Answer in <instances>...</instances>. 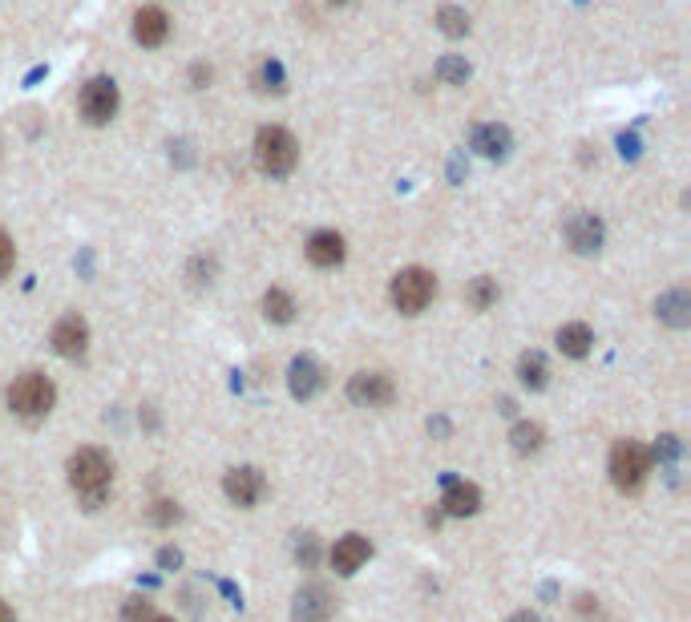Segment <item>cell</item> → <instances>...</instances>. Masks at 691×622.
<instances>
[{
    "mask_svg": "<svg viewBox=\"0 0 691 622\" xmlns=\"http://www.w3.org/2000/svg\"><path fill=\"white\" fill-rule=\"evenodd\" d=\"M295 162H300V142H295L283 126H267V130H259V138H255V166H259L267 178H283V174H291Z\"/></svg>",
    "mask_w": 691,
    "mask_h": 622,
    "instance_id": "obj_1",
    "label": "cell"
},
{
    "mask_svg": "<svg viewBox=\"0 0 691 622\" xmlns=\"http://www.w3.org/2000/svg\"><path fill=\"white\" fill-rule=\"evenodd\" d=\"M110 473H114V465H110V457L102 449H77L69 457V481L89 501H102V493L110 489Z\"/></svg>",
    "mask_w": 691,
    "mask_h": 622,
    "instance_id": "obj_2",
    "label": "cell"
},
{
    "mask_svg": "<svg viewBox=\"0 0 691 622\" xmlns=\"http://www.w3.org/2000/svg\"><path fill=\"white\" fill-rule=\"evenodd\" d=\"M437 295V279L425 267H405L397 279H392V307L401 316H421V311L433 303Z\"/></svg>",
    "mask_w": 691,
    "mask_h": 622,
    "instance_id": "obj_3",
    "label": "cell"
},
{
    "mask_svg": "<svg viewBox=\"0 0 691 622\" xmlns=\"http://www.w3.org/2000/svg\"><path fill=\"white\" fill-rule=\"evenodd\" d=\"M53 400H57V388H53V380L41 376V372H25V376L9 388V404H13L17 417H25V421L45 417V412L53 408Z\"/></svg>",
    "mask_w": 691,
    "mask_h": 622,
    "instance_id": "obj_4",
    "label": "cell"
},
{
    "mask_svg": "<svg viewBox=\"0 0 691 622\" xmlns=\"http://www.w3.org/2000/svg\"><path fill=\"white\" fill-rule=\"evenodd\" d=\"M651 473V453L639 441H619L611 449V477L619 489H639Z\"/></svg>",
    "mask_w": 691,
    "mask_h": 622,
    "instance_id": "obj_5",
    "label": "cell"
},
{
    "mask_svg": "<svg viewBox=\"0 0 691 622\" xmlns=\"http://www.w3.org/2000/svg\"><path fill=\"white\" fill-rule=\"evenodd\" d=\"M81 114L85 122L93 126H106L114 114H118V85L110 77H93L85 89H81Z\"/></svg>",
    "mask_w": 691,
    "mask_h": 622,
    "instance_id": "obj_6",
    "label": "cell"
},
{
    "mask_svg": "<svg viewBox=\"0 0 691 622\" xmlns=\"http://www.w3.org/2000/svg\"><path fill=\"white\" fill-rule=\"evenodd\" d=\"M53 348H57V356H65V360L85 356V348H89V328H85V320H81V316H61V320L53 324Z\"/></svg>",
    "mask_w": 691,
    "mask_h": 622,
    "instance_id": "obj_7",
    "label": "cell"
},
{
    "mask_svg": "<svg viewBox=\"0 0 691 622\" xmlns=\"http://www.w3.org/2000/svg\"><path fill=\"white\" fill-rule=\"evenodd\" d=\"M348 396H352L356 404L376 408V404H388L392 396H397V388H392V380H388L384 372H356L352 384H348Z\"/></svg>",
    "mask_w": 691,
    "mask_h": 622,
    "instance_id": "obj_8",
    "label": "cell"
},
{
    "mask_svg": "<svg viewBox=\"0 0 691 622\" xmlns=\"http://www.w3.org/2000/svg\"><path fill=\"white\" fill-rule=\"evenodd\" d=\"M368 554H372V546H368V538H360V534H348V538H340L336 546H332V570L336 574H356L364 562H368Z\"/></svg>",
    "mask_w": 691,
    "mask_h": 622,
    "instance_id": "obj_9",
    "label": "cell"
},
{
    "mask_svg": "<svg viewBox=\"0 0 691 622\" xmlns=\"http://www.w3.org/2000/svg\"><path fill=\"white\" fill-rule=\"evenodd\" d=\"M566 239L578 255H590V251H599L603 247V223L595 215H574L570 227H566Z\"/></svg>",
    "mask_w": 691,
    "mask_h": 622,
    "instance_id": "obj_10",
    "label": "cell"
},
{
    "mask_svg": "<svg viewBox=\"0 0 691 622\" xmlns=\"http://www.w3.org/2000/svg\"><path fill=\"white\" fill-rule=\"evenodd\" d=\"M170 37V17L162 9H142L134 17V41L146 45V49H158L162 41Z\"/></svg>",
    "mask_w": 691,
    "mask_h": 622,
    "instance_id": "obj_11",
    "label": "cell"
},
{
    "mask_svg": "<svg viewBox=\"0 0 691 622\" xmlns=\"http://www.w3.org/2000/svg\"><path fill=\"white\" fill-rule=\"evenodd\" d=\"M291 396H300V400H308V396H316L320 392V384H324V372H320V364L312 360V356H300V360H291Z\"/></svg>",
    "mask_w": 691,
    "mask_h": 622,
    "instance_id": "obj_12",
    "label": "cell"
},
{
    "mask_svg": "<svg viewBox=\"0 0 691 622\" xmlns=\"http://www.w3.org/2000/svg\"><path fill=\"white\" fill-rule=\"evenodd\" d=\"M223 489H227V497L235 505H255L259 493H263V477L255 469H231L227 481H223Z\"/></svg>",
    "mask_w": 691,
    "mask_h": 622,
    "instance_id": "obj_13",
    "label": "cell"
},
{
    "mask_svg": "<svg viewBox=\"0 0 691 622\" xmlns=\"http://www.w3.org/2000/svg\"><path fill=\"white\" fill-rule=\"evenodd\" d=\"M308 259H312L316 267H336V263H344V239H340L336 231H316V235L308 239Z\"/></svg>",
    "mask_w": 691,
    "mask_h": 622,
    "instance_id": "obj_14",
    "label": "cell"
},
{
    "mask_svg": "<svg viewBox=\"0 0 691 622\" xmlns=\"http://www.w3.org/2000/svg\"><path fill=\"white\" fill-rule=\"evenodd\" d=\"M328 614H332V598L324 586H308L295 598V622H324Z\"/></svg>",
    "mask_w": 691,
    "mask_h": 622,
    "instance_id": "obj_15",
    "label": "cell"
},
{
    "mask_svg": "<svg viewBox=\"0 0 691 622\" xmlns=\"http://www.w3.org/2000/svg\"><path fill=\"white\" fill-rule=\"evenodd\" d=\"M655 316H659L663 324H671V328H687V324H691V295H687V291H667V295H659Z\"/></svg>",
    "mask_w": 691,
    "mask_h": 622,
    "instance_id": "obj_16",
    "label": "cell"
},
{
    "mask_svg": "<svg viewBox=\"0 0 691 622\" xmlns=\"http://www.w3.org/2000/svg\"><path fill=\"white\" fill-rule=\"evenodd\" d=\"M473 150L481 154V158H502L506 150H510V130L506 126H477L473 130Z\"/></svg>",
    "mask_w": 691,
    "mask_h": 622,
    "instance_id": "obj_17",
    "label": "cell"
},
{
    "mask_svg": "<svg viewBox=\"0 0 691 622\" xmlns=\"http://www.w3.org/2000/svg\"><path fill=\"white\" fill-rule=\"evenodd\" d=\"M445 513H453V517H469V513H477V505H481V493L473 489V485H465V481H453L449 489H445Z\"/></svg>",
    "mask_w": 691,
    "mask_h": 622,
    "instance_id": "obj_18",
    "label": "cell"
},
{
    "mask_svg": "<svg viewBox=\"0 0 691 622\" xmlns=\"http://www.w3.org/2000/svg\"><path fill=\"white\" fill-rule=\"evenodd\" d=\"M590 344H595V336H590L586 324H566V328H558V348H562V356L582 360V356L590 352Z\"/></svg>",
    "mask_w": 691,
    "mask_h": 622,
    "instance_id": "obj_19",
    "label": "cell"
},
{
    "mask_svg": "<svg viewBox=\"0 0 691 622\" xmlns=\"http://www.w3.org/2000/svg\"><path fill=\"white\" fill-rule=\"evenodd\" d=\"M263 316H267L271 324H291L295 303H291V295H287L283 287H271V291L263 295Z\"/></svg>",
    "mask_w": 691,
    "mask_h": 622,
    "instance_id": "obj_20",
    "label": "cell"
},
{
    "mask_svg": "<svg viewBox=\"0 0 691 622\" xmlns=\"http://www.w3.org/2000/svg\"><path fill=\"white\" fill-rule=\"evenodd\" d=\"M518 376H522V384H526V388H542V384H546V376H550L546 356H542V352H526V356L518 360Z\"/></svg>",
    "mask_w": 691,
    "mask_h": 622,
    "instance_id": "obj_21",
    "label": "cell"
},
{
    "mask_svg": "<svg viewBox=\"0 0 691 622\" xmlns=\"http://www.w3.org/2000/svg\"><path fill=\"white\" fill-rule=\"evenodd\" d=\"M437 25H441V33H445V37H465V33H469V13H461V9L445 5V9L437 13Z\"/></svg>",
    "mask_w": 691,
    "mask_h": 622,
    "instance_id": "obj_22",
    "label": "cell"
},
{
    "mask_svg": "<svg viewBox=\"0 0 691 622\" xmlns=\"http://www.w3.org/2000/svg\"><path fill=\"white\" fill-rule=\"evenodd\" d=\"M469 303H473L477 311L493 307V303H498V283H493V279H473V287H469Z\"/></svg>",
    "mask_w": 691,
    "mask_h": 622,
    "instance_id": "obj_23",
    "label": "cell"
},
{
    "mask_svg": "<svg viewBox=\"0 0 691 622\" xmlns=\"http://www.w3.org/2000/svg\"><path fill=\"white\" fill-rule=\"evenodd\" d=\"M437 77H441L445 85H465V77H469V65H465L461 57H445V61L437 65Z\"/></svg>",
    "mask_w": 691,
    "mask_h": 622,
    "instance_id": "obj_24",
    "label": "cell"
},
{
    "mask_svg": "<svg viewBox=\"0 0 691 622\" xmlns=\"http://www.w3.org/2000/svg\"><path fill=\"white\" fill-rule=\"evenodd\" d=\"M514 449H518V453L542 449V429H538V425H518V429H514Z\"/></svg>",
    "mask_w": 691,
    "mask_h": 622,
    "instance_id": "obj_25",
    "label": "cell"
},
{
    "mask_svg": "<svg viewBox=\"0 0 691 622\" xmlns=\"http://www.w3.org/2000/svg\"><path fill=\"white\" fill-rule=\"evenodd\" d=\"M122 618H126V622H150V618H154V610H150V602H146V598H130V602H126V610H122Z\"/></svg>",
    "mask_w": 691,
    "mask_h": 622,
    "instance_id": "obj_26",
    "label": "cell"
},
{
    "mask_svg": "<svg viewBox=\"0 0 691 622\" xmlns=\"http://www.w3.org/2000/svg\"><path fill=\"white\" fill-rule=\"evenodd\" d=\"M13 263H17V247H13V239L5 231H0V279L13 271Z\"/></svg>",
    "mask_w": 691,
    "mask_h": 622,
    "instance_id": "obj_27",
    "label": "cell"
},
{
    "mask_svg": "<svg viewBox=\"0 0 691 622\" xmlns=\"http://www.w3.org/2000/svg\"><path fill=\"white\" fill-rule=\"evenodd\" d=\"M150 517H154L158 526H170V522H178V505H174V501H158V505L150 509Z\"/></svg>",
    "mask_w": 691,
    "mask_h": 622,
    "instance_id": "obj_28",
    "label": "cell"
},
{
    "mask_svg": "<svg viewBox=\"0 0 691 622\" xmlns=\"http://www.w3.org/2000/svg\"><path fill=\"white\" fill-rule=\"evenodd\" d=\"M190 77H194V85H199V89H203V85L211 81V69H203V65H194V73H190Z\"/></svg>",
    "mask_w": 691,
    "mask_h": 622,
    "instance_id": "obj_29",
    "label": "cell"
},
{
    "mask_svg": "<svg viewBox=\"0 0 691 622\" xmlns=\"http://www.w3.org/2000/svg\"><path fill=\"white\" fill-rule=\"evenodd\" d=\"M0 622H17V618H13V610H9L5 602H0Z\"/></svg>",
    "mask_w": 691,
    "mask_h": 622,
    "instance_id": "obj_30",
    "label": "cell"
},
{
    "mask_svg": "<svg viewBox=\"0 0 691 622\" xmlns=\"http://www.w3.org/2000/svg\"><path fill=\"white\" fill-rule=\"evenodd\" d=\"M510 622H542V618H538V614H514Z\"/></svg>",
    "mask_w": 691,
    "mask_h": 622,
    "instance_id": "obj_31",
    "label": "cell"
},
{
    "mask_svg": "<svg viewBox=\"0 0 691 622\" xmlns=\"http://www.w3.org/2000/svg\"><path fill=\"white\" fill-rule=\"evenodd\" d=\"M150 622H174V618H150Z\"/></svg>",
    "mask_w": 691,
    "mask_h": 622,
    "instance_id": "obj_32",
    "label": "cell"
},
{
    "mask_svg": "<svg viewBox=\"0 0 691 622\" xmlns=\"http://www.w3.org/2000/svg\"><path fill=\"white\" fill-rule=\"evenodd\" d=\"M332 5H348V0H332Z\"/></svg>",
    "mask_w": 691,
    "mask_h": 622,
    "instance_id": "obj_33",
    "label": "cell"
}]
</instances>
